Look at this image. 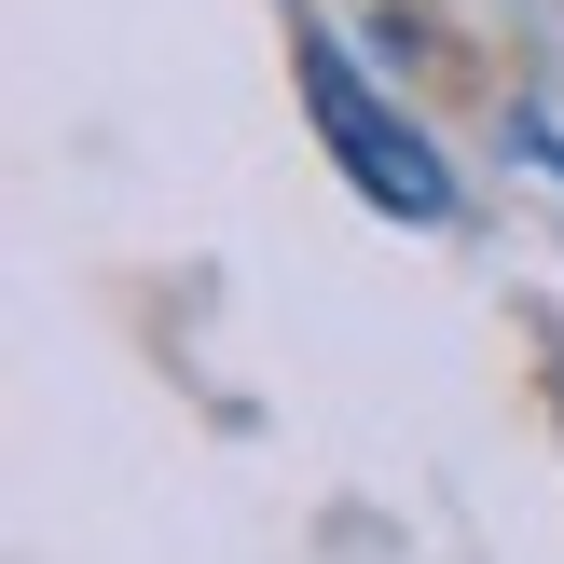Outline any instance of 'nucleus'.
I'll list each match as a JSON object with an SVG mask.
<instances>
[{
	"mask_svg": "<svg viewBox=\"0 0 564 564\" xmlns=\"http://www.w3.org/2000/svg\"><path fill=\"white\" fill-rule=\"evenodd\" d=\"M290 69H303V110H317L330 165L358 180V207H386V220H413V235H441V220H455V165H441V138L413 124L400 97H372V69H358L317 14H290Z\"/></svg>",
	"mask_w": 564,
	"mask_h": 564,
	"instance_id": "f257e3e1",
	"label": "nucleus"
}]
</instances>
